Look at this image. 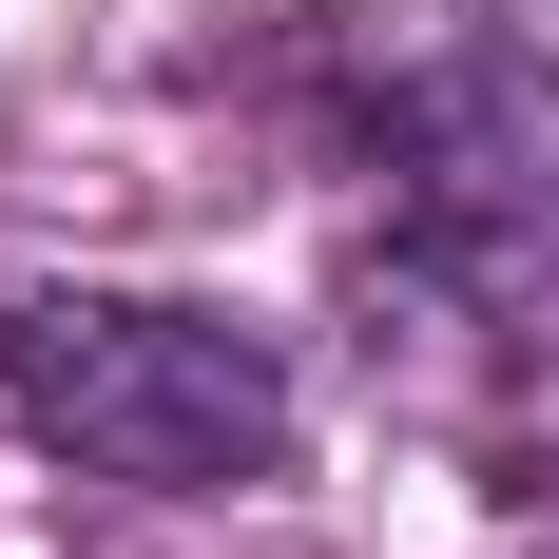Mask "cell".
Listing matches in <instances>:
<instances>
[{
    "mask_svg": "<svg viewBox=\"0 0 559 559\" xmlns=\"http://www.w3.org/2000/svg\"><path fill=\"white\" fill-rule=\"evenodd\" d=\"M367 289L444 347H559V58L425 20L367 58Z\"/></svg>",
    "mask_w": 559,
    "mask_h": 559,
    "instance_id": "6da1fadb",
    "label": "cell"
},
{
    "mask_svg": "<svg viewBox=\"0 0 559 559\" xmlns=\"http://www.w3.org/2000/svg\"><path fill=\"white\" fill-rule=\"evenodd\" d=\"M0 405L97 483L231 502L289 483V347L193 289H0Z\"/></svg>",
    "mask_w": 559,
    "mask_h": 559,
    "instance_id": "7a4b0ae2",
    "label": "cell"
}]
</instances>
